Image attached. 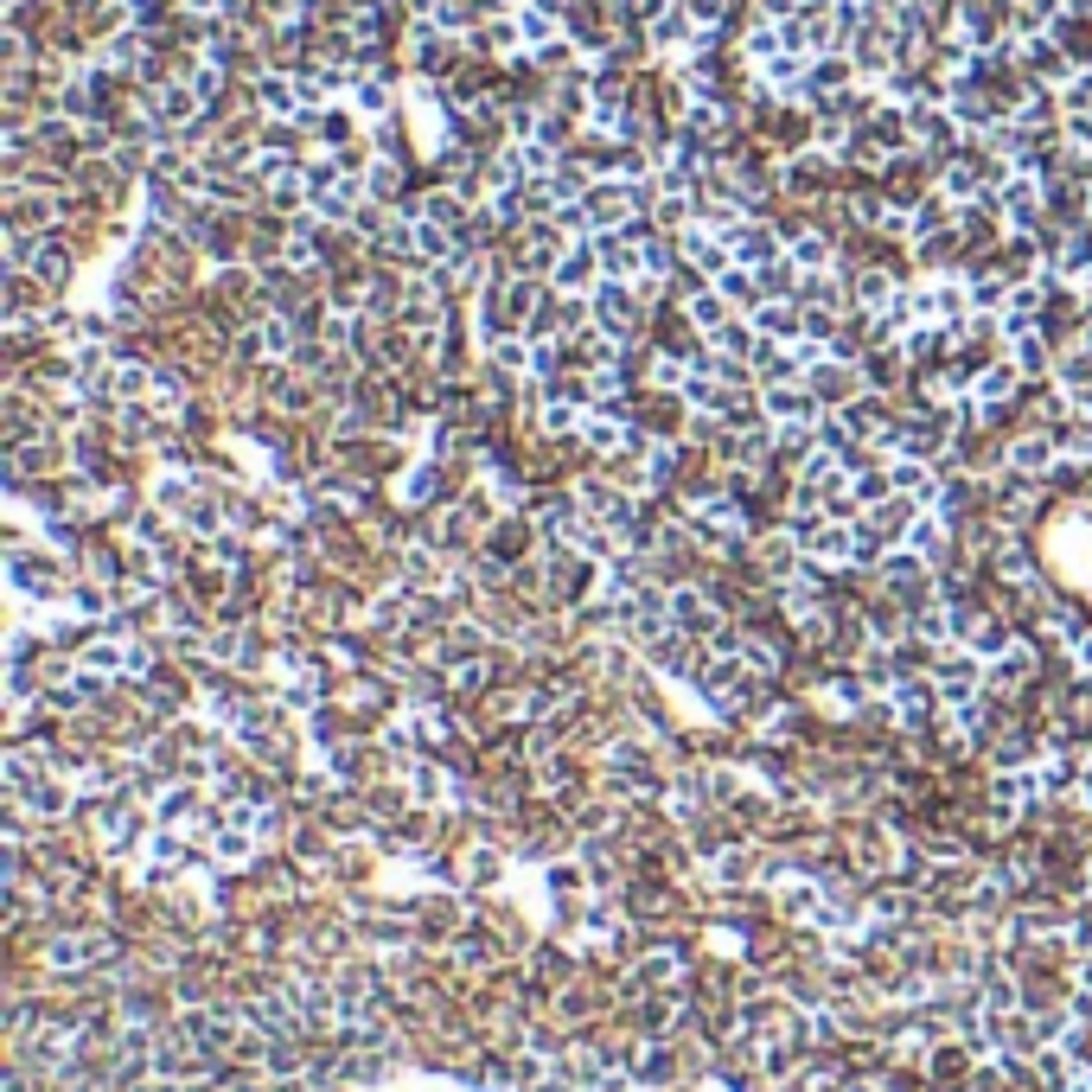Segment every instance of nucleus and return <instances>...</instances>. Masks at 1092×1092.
I'll use <instances>...</instances> for the list:
<instances>
[{
    "label": "nucleus",
    "mask_w": 1092,
    "mask_h": 1092,
    "mask_svg": "<svg viewBox=\"0 0 1092 1092\" xmlns=\"http://www.w3.org/2000/svg\"><path fill=\"white\" fill-rule=\"evenodd\" d=\"M1010 466H1016V474H1048V466H1054V447H1048L1042 435H1028V441L1010 447Z\"/></svg>",
    "instance_id": "1"
}]
</instances>
